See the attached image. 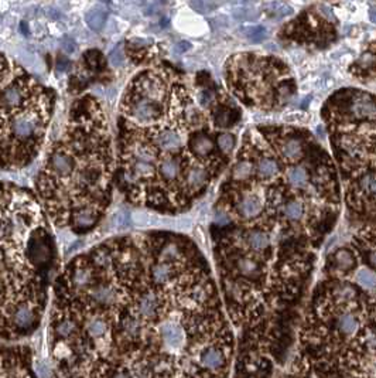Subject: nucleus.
<instances>
[{"label": "nucleus", "instance_id": "obj_1", "mask_svg": "<svg viewBox=\"0 0 376 378\" xmlns=\"http://www.w3.org/2000/svg\"><path fill=\"white\" fill-rule=\"evenodd\" d=\"M200 107L169 67L144 68L126 85L119 104L116 183L132 206L181 213L210 184L215 167L194 150L197 137L208 132Z\"/></svg>", "mask_w": 376, "mask_h": 378}, {"label": "nucleus", "instance_id": "obj_2", "mask_svg": "<svg viewBox=\"0 0 376 378\" xmlns=\"http://www.w3.org/2000/svg\"><path fill=\"white\" fill-rule=\"evenodd\" d=\"M116 159L108 116L94 95L70 109L59 136L47 150L35 177V197L59 230L87 234L109 208Z\"/></svg>", "mask_w": 376, "mask_h": 378}, {"label": "nucleus", "instance_id": "obj_3", "mask_svg": "<svg viewBox=\"0 0 376 378\" xmlns=\"http://www.w3.org/2000/svg\"><path fill=\"white\" fill-rule=\"evenodd\" d=\"M55 261V241L35 194L0 183V327H12L22 309L40 313Z\"/></svg>", "mask_w": 376, "mask_h": 378}, {"label": "nucleus", "instance_id": "obj_4", "mask_svg": "<svg viewBox=\"0 0 376 378\" xmlns=\"http://www.w3.org/2000/svg\"><path fill=\"white\" fill-rule=\"evenodd\" d=\"M54 108L53 89L0 53V170H22L40 154Z\"/></svg>", "mask_w": 376, "mask_h": 378}, {"label": "nucleus", "instance_id": "obj_5", "mask_svg": "<svg viewBox=\"0 0 376 378\" xmlns=\"http://www.w3.org/2000/svg\"><path fill=\"white\" fill-rule=\"evenodd\" d=\"M335 329L341 336H357V333L361 330V319L348 309L341 310L335 317Z\"/></svg>", "mask_w": 376, "mask_h": 378}, {"label": "nucleus", "instance_id": "obj_6", "mask_svg": "<svg viewBox=\"0 0 376 378\" xmlns=\"http://www.w3.org/2000/svg\"><path fill=\"white\" fill-rule=\"evenodd\" d=\"M351 109L355 113V116H359V118H375L376 116V102L369 95L359 94L352 98Z\"/></svg>", "mask_w": 376, "mask_h": 378}, {"label": "nucleus", "instance_id": "obj_7", "mask_svg": "<svg viewBox=\"0 0 376 378\" xmlns=\"http://www.w3.org/2000/svg\"><path fill=\"white\" fill-rule=\"evenodd\" d=\"M260 211H262V203L255 195H247L239 204V213L245 218L256 217V215L260 214Z\"/></svg>", "mask_w": 376, "mask_h": 378}, {"label": "nucleus", "instance_id": "obj_8", "mask_svg": "<svg viewBox=\"0 0 376 378\" xmlns=\"http://www.w3.org/2000/svg\"><path fill=\"white\" fill-rule=\"evenodd\" d=\"M282 154L284 159L290 160V162H296V160L301 159L303 156V146L301 142L296 137H290L286 142L283 143L282 146Z\"/></svg>", "mask_w": 376, "mask_h": 378}, {"label": "nucleus", "instance_id": "obj_9", "mask_svg": "<svg viewBox=\"0 0 376 378\" xmlns=\"http://www.w3.org/2000/svg\"><path fill=\"white\" fill-rule=\"evenodd\" d=\"M239 112L235 109H229V108H219L217 112L214 113V122L217 126H231L238 122L239 119Z\"/></svg>", "mask_w": 376, "mask_h": 378}, {"label": "nucleus", "instance_id": "obj_10", "mask_svg": "<svg viewBox=\"0 0 376 378\" xmlns=\"http://www.w3.org/2000/svg\"><path fill=\"white\" fill-rule=\"evenodd\" d=\"M106 17L108 14L103 9L100 7H94L91 9L87 14H85V22L89 26V29L95 30V31H99L103 26H105Z\"/></svg>", "mask_w": 376, "mask_h": 378}, {"label": "nucleus", "instance_id": "obj_11", "mask_svg": "<svg viewBox=\"0 0 376 378\" xmlns=\"http://www.w3.org/2000/svg\"><path fill=\"white\" fill-rule=\"evenodd\" d=\"M334 262L341 271H349L355 265L353 255L348 249H338L334 255Z\"/></svg>", "mask_w": 376, "mask_h": 378}, {"label": "nucleus", "instance_id": "obj_12", "mask_svg": "<svg viewBox=\"0 0 376 378\" xmlns=\"http://www.w3.org/2000/svg\"><path fill=\"white\" fill-rule=\"evenodd\" d=\"M279 171V165L273 159H262L258 165V173L260 177L270 178Z\"/></svg>", "mask_w": 376, "mask_h": 378}, {"label": "nucleus", "instance_id": "obj_13", "mask_svg": "<svg viewBox=\"0 0 376 378\" xmlns=\"http://www.w3.org/2000/svg\"><path fill=\"white\" fill-rule=\"evenodd\" d=\"M249 245L252 247L255 251H262V249H266L269 247V236L266 235L265 232H262V231H252L250 234H249Z\"/></svg>", "mask_w": 376, "mask_h": 378}, {"label": "nucleus", "instance_id": "obj_14", "mask_svg": "<svg viewBox=\"0 0 376 378\" xmlns=\"http://www.w3.org/2000/svg\"><path fill=\"white\" fill-rule=\"evenodd\" d=\"M357 282L366 290L376 289V273L369 269H361L357 273Z\"/></svg>", "mask_w": 376, "mask_h": 378}, {"label": "nucleus", "instance_id": "obj_15", "mask_svg": "<svg viewBox=\"0 0 376 378\" xmlns=\"http://www.w3.org/2000/svg\"><path fill=\"white\" fill-rule=\"evenodd\" d=\"M238 269L243 276L247 278H255L259 275V265L256 261L249 260V258H243V260L238 261Z\"/></svg>", "mask_w": 376, "mask_h": 378}, {"label": "nucleus", "instance_id": "obj_16", "mask_svg": "<svg viewBox=\"0 0 376 378\" xmlns=\"http://www.w3.org/2000/svg\"><path fill=\"white\" fill-rule=\"evenodd\" d=\"M359 189L368 195H376V173H365L359 180Z\"/></svg>", "mask_w": 376, "mask_h": 378}, {"label": "nucleus", "instance_id": "obj_17", "mask_svg": "<svg viewBox=\"0 0 376 378\" xmlns=\"http://www.w3.org/2000/svg\"><path fill=\"white\" fill-rule=\"evenodd\" d=\"M307 171L303 167H294L288 171V182L293 184L294 187H303L307 183Z\"/></svg>", "mask_w": 376, "mask_h": 378}, {"label": "nucleus", "instance_id": "obj_18", "mask_svg": "<svg viewBox=\"0 0 376 378\" xmlns=\"http://www.w3.org/2000/svg\"><path fill=\"white\" fill-rule=\"evenodd\" d=\"M252 170H253L252 163L247 162V160H242V162H239V163L235 166V169H234V178L238 180V182L246 180V178L250 177Z\"/></svg>", "mask_w": 376, "mask_h": 378}, {"label": "nucleus", "instance_id": "obj_19", "mask_svg": "<svg viewBox=\"0 0 376 378\" xmlns=\"http://www.w3.org/2000/svg\"><path fill=\"white\" fill-rule=\"evenodd\" d=\"M265 9L271 14H275L277 17H283V16H288L293 12L291 7L286 5V3H280V2H271V3H266Z\"/></svg>", "mask_w": 376, "mask_h": 378}, {"label": "nucleus", "instance_id": "obj_20", "mask_svg": "<svg viewBox=\"0 0 376 378\" xmlns=\"http://www.w3.org/2000/svg\"><path fill=\"white\" fill-rule=\"evenodd\" d=\"M303 213H304V208H303V204H300L297 201H291L288 203L286 208H284V215L287 217L288 220H293V221H297L303 217Z\"/></svg>", "mask_w": 376, "mask_h": 378}, {"label": "nucleus", "instance_id": "obj_21", "mask_svg": "<svg viewBox=\"0 0 376 378\" xmlns=\"http://www.w3.org/2000/svg\"><path fill=\"white\" fill-rule=\"evenodd\" d=\"M218 148L223 153H229L235 148V137L229 133H222L218 136Z\"/></svg>", "mask_w": 376, "mask_h": 378}, {"label": "nucleus", "instance_id": "obj_22", "mask_svg": "<svg viewBox=\"0 0 376 378\" xmlns=\"http://www.w3.org/2000/svg\"><path fill=\"white\" fill-rule=\"evenodd\" d=\"M246 37L252 42L258 43L262 42L263 38H266V29L262 26H253V27H247L245 29Z\"/></svg>", "mask_w": 376, "mask_h": 378}, {"label": "nucleus", "instance_id": "obj_23", "mask_svg": "<svg viewBox=\"0 0 376 378\" xmlns=\"http://www.w3.org/2000/svg\"><path fill=\"white\" fill-rule=\"evenodd\" d=\"M234 16H235L238 20H255V18L258 17V13L252 10V9H249V7H236L235 10H234Z\"/></svg>", "mask_w": 376, "mask_h": 378}, {"label": "nucleus", "instance_id": "obj_24", "mask_svg": "<svg viewBox=\"0 0 376 378\" xmlns=\"http://www.w3.org/2000/svg\"><path fill=\"white\" fill-rule=\"evenodd\" d=\"M133 377L135 378H150V372L144 366H136L133 370Z\"/></svg>", "mask_w": 376, "mask_h": 378}, {"label": "nucleus", "instance_id": "obj_25", "mask_svg": "<svg viewBox=\"0 0 376 378\" xmlns=\"http://www.w3.org/2000/svg\"><path fill=\"white\" fill-rule=\"evenodd\" d=\"M191 6L194 7V9H197L198 12L205 13L210 12L211 9H214L215 5H212V3H205V2H195V3H191Z\"/></svg>", "mask_w": 376, "mask_h": 378}, {"label": "nucleus", "instance_id": "obj_26", "mask_svg": "<svg viewBox=\"0 0 376 378\" xmlns=\"http://www.w3.org/2000/svg\"><path fill=\"white\" fill-rule=\"evenodd\" d=\"M37 374L40 375V378H51V371H50L47 364H44V363H38V366H37Z\"/></svg>", "mask_w": 376, "mask_h": 378}, {"label": "nucleus", "instance_id": "obj_27", "mask_svg": "<svg viewBox=\"0 0 376 378\" xmlns=\"http://www.w3.org/2000/svg\"><path fill=\"white\" fill-rule=\"evenodd\" d=\"M375 63V58H373V55H370V54H365L362 55V58L359 59V64H362L364 68H368L370 65Z\"/></svg>", "mask_w": 376, "mask_h": 378}, {"label": "nucleus", "instance_id": "obj_28", "mask_svg": "<svg viewBox=\"0 0 376 378\" xmlns=\"http://www.w3.org/2000/svg\"><path fill=\"white\" fill-rule=\"evenodd\" d=\"M369 262H370V265L375 266L376 268V251H373V252L369 255Z\"/></svg>", "mask_w": 376, "mask_h": 378}, {"label": "nucleus", "instance_id": "obj_29", "mask_svg": "<svg viewBox=\"0 0 376 378\" xmlns=\"http://www.w3.org/2000/svg\"><path fill=\"white\" fill-rule=\"evenodd\" d=\"M369 16H370V20H372L373 23H376V9H370Z\"/></svg>", "mask_w": 376, "mask_h": 378}, {"label": "nucleus", "instance_id": "obj_30", "mask_svg": "<svg viewBox=\"0 0 376 378\" xmlns=\"http://www.w3.org/2000/svg\"><path fill=\"white\" fill-rule=\"evenodd\" d=\"M113 378H130L128 374H123V372H119V374H116L115 377Z\"/></svg>", "mask_w": 376, "mask_h": 378}]
</instances>
